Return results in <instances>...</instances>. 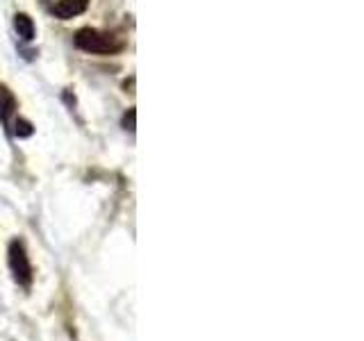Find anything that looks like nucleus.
I'll list each match as a JSON object with an SVG mask.
<instances>
[{
  "label": "nucleus",
  "mask_w": 364,
  "mask_h": 341,
  "mask_svg": "<svg viewBox=\"0 0 364 341\" xmlns=\"http://www.w3.org/2000/svg\"><path fill=\"white\" fill-rule=\"evenodd\" d=\"M75 45L85 53H94V55H114L123 50V41L117 34L94 30V28H82L75 32Z\"/></svg>",
  "instance_id": "1"
},
{
  "label": "nucleus",
  "mask_w": 364,
  "mask_h": 341,
  "mask_svg": "<svg viewBox=\"0 0 364 341\" xmlns=\"http://www.w3.org/2000/svg\"><path fill=\"white\" fill-rule=\"evenodd\" d=\"M9 269H11V276L18 284L28 287L32 282V266H30V259L26 255V248H23L21 242H11L9 244Z\"/></svg>",
  "instance_id": "2"
},
{
  "label": "nucleus",
  "mask_w": 364,
  "mask_h": 341,
  "mask_svg": "<svg viewBox=\"0 0 364 341\" xmlns=\"http://www.w3.org/2000/svg\"><path fill=\"white\" fill-rule=\"evenodd\" d=\"M89 7V0H57V3L50 7V11L62 21H68L73 16L85 14Z\"/></svg>",
  "instance_id": "3"
},
{
  "label": "nucleus",
  "mask_w": 364,
  "mask_h": 341,
  "mask_svg": "<svg viewBox=\"0 0 364 341\" xmlns=\"http://www.w3.org/2000/svg\"><path fill=\"white\" fill-rule=\"evenodd\" d=\"M14 109H16V98L11 96L9 89L0 87V119L7 123L11 114H14Z\"/></svg>",
  "instance_id": "4"
},
{
  "label": "nucleus",
  "mask_w": 364,
  "mask_h": 341,
  "mask_svg": "<svg viewBox=\"0 0 364 341\" xmlns=\"http://www.w3.org/2000/svg\"><path fill=\"white\" fill-rule=\"evenodd\" d=\"M14 28H16V32H18V37H21V39L30 41V39L34 37V23H32V18H30L28 14H16V16H14Z\"/></svg>",
  "instance_id": "5"
},
{
  "label": "nucleus",
  "mask_w": 364,
  "mask_h": 341,
  "mask_svg": "<svg viewBox=\"0 0 364 341\" xmlns=\"http://www.w3.org/2000/svg\"><path fill=\"white\" fill-rule=\"evenodd\" d=\"M14 134H16V136H30V134H32V123L18 119V121L14 123Z\"/></svg>",
  "instance_id": "6"
},
{
  "label": "nucleus",
  "mask_w": 364,
  "mask_h": 341,
  "mask_svg": "<svg viewBox=\"0 0 364 341\" xmlns=\"http://www.w3.org/2000/svg\"><path fill=\"white\" fill-rule=\"evenodd\" d=\"M134 119H136V112L130 109V112L123 117V128H125V130H130V132H134Z\"/></svg>",
  "instance_id": "7"
}]
</instances>
